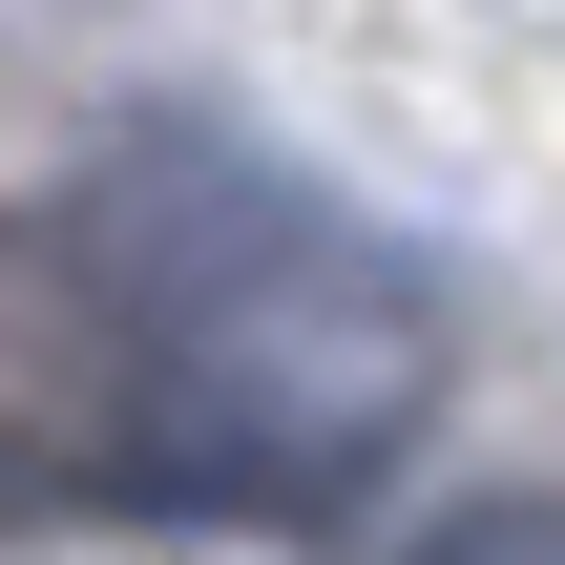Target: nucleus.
I'll return each mask as SVG.
<instances>
[{
  "label": "nucleus",
  "instance_id": "obj_1",
  "mask_svg": "<svg viewBox=\"0 0 565 565\" xmlns=\"http://www.w3.org/2000/svg\"><path fill=\"white\" fill-rule=\"evenodd\" d=\"M440 398V294L335 189L126 126L84 189L0 231V503H168L294 524L377 482Z\"/></svg>",
  "mask_w": 565,
  "mask_h": 565
},
{
  "label": "nucleus",
  "instance_id": "obj_2",
  "mask_svg": "<svg viewBox=\"0 0 565 565\" xmlns=\"http://www.w3.org/2000/svg\"><path fill=\"white\" fill-rule=\"evenodd\" d=\"M398 565H565V503H461L440 545H398Z\"/></svg>",
  "mask_w": 565,
  "mask_h": 565
}]
</instances>
